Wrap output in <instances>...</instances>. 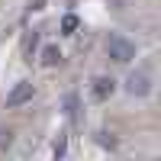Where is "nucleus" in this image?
<instances>
[{
  "label": "nucleus",
  "instance_id": "obj_7",
  "mask_svg": "<svg viewBox=\"0 0 161 161\" xmlns=\"http://www.w3.org/2000/svg\"><path fill=\"white\" fill-rule=\"evenodd\" d=\"M13 145V129H7V126H0V152H7Z\"/></svg>",
  "mask_w": 161,
  "mask_h": 161
},
{
  "label": "nucleus",
  "instance_id": "obj_4",
  "mask_svg": "<svg viewBox=\"0 0 161 161\" xmlns=\"http://www.w3.org/2000/svg\"><path fill=\"white\" fill-rule=\"evenodd\" d=\"M113 90H116V80L113 77H93V87H90L93 100H110Z\"/></svg>",
  "mask_w": 161,
  "mask_h": 161
},
{
  "label": "nucleus",
  "instance_id": "obj_11",
  "mask_svg": "<svg viewBox=\"0 0 161 161\" xmlns=\"http://www.w3.org/2000/svg\"><path fill=\"white\" fill-rule=\"evenodd\" d=\"M100 145H110V148H113V145H116V139L110 136V132H100Z\"/></svg>",
  "mask_w": 161,
  "mask_h": 161
},
{
  "label": "nucleus",
  "instance_id": "obj_10",
  "mask_svg": "<svg viewBox=\"0 0 161 161\" xmlns=\"http://www.w3.org/2000/svg\"><path fill=\"white\" fill-rule=\"evenodd\" d=\"M64 152H68V142L58 139V142H55V158H64Z\"/></svg>",
  "mask_w": 161,
  "mask_h": 161
},
{
  "label": "nucleus",
  "instance_id": "obj_8",
  "mask_svg": "<svg viewBox=\"0 0 161 161\" xmlns=\"http://www.w3.org/2000/svg\"><path fill=\"white\" fill-rule=\"evenodd\" d=\"M64 113H68L71 119L77 116V97H74V93H68V97H64Z\"/></svg>",
  "mask_w": 161,
  "mask_h": 161
},
{
  "label": "nucleus",
  "instance_id": "obj_5",
  "mask_svg": "<svg viewBox=\"0 0 161 161\" xmlns=\"http://www.w3.org/2000/svg\"><path fill=\"white\" fill-rule=\"evenodd\" d=\"M58 61H61V52H58V45H45V52H42V64H45V68H55Z\"/></svg>",
  "mask_w": 161,
  "mask_h": 161
},
{
  "label": "nucleus",
  "instance_id": "obj_2",
  "mask_svg": "<svg viewBox=\"0 0 161 161\" xmlns=\"http://www.w3.org/2000/svg\"><path fill=\"white\" fill-rule=\"evenodd\" d=\"M126 90L132 93V97H148V93H152V71L148 68L132 71L129 80H126Z\"/></svg>",
  "mask_w": 161,
  "mask_h": 161
},
{
  "label": "nucleus",
  "instance_id": "obj_9",
  "mask_svg": "<svg viewBox=\"0 0 161 161\" xmlns=\"http://www.w3.org/2000/svg\"><path fill=\"white\" fill-rule=\"evenodd\" d=\"M36 45H39V32H32L29 39H26V45H23V52H26V55L32 58V52H36Z\"/></svg>",
  "mask_w": 161,
  "mask_h": 161
},
{
  "label": "nucleus",
  "instance_id": "obj_6",
  "mask_svg": "<svg viewBox=\"0 0 161 161\" xmlns=\"http://www.w3.org/2000/svg\"><path fill=\"white\" fill-rule=\"evenodd\" d=\"M77 29H80V19L74 16V13H68V16L61 19V32H64V36H74Z\"/></svg>",
  "mask_w": 161,
  "mask_h": 161
},
{
  "label": "nucleus",
  "instance_id": "obj_3",
  "mask_svg": "<svg viewBox=\"0 0 161 161\" xmlns=\"http://www.w3.org/2000/svg\"><path fill=\"white\" fill-rule=\"evenodd\" d=\"M32 93H36V87L29 84V80H19V84H13V90L7 93V106L10 110H19V106H26L32 100Z\"/></svg>",
  "mask_w": 161,
  "mask_h": 161
},
{
  "label": "nucleus",
  "instance_id": "obj_1",
  "mask_svg": "<svg viewBox=\"0 0 161 161\" xmlns=\"http://www.w3.org/2000/svg\"><path fill=\"white\" fill-rule=\"evenodd\" d=\"M106 55H110L116 64H129L136 58V45H132L129 39H123V36H110L106 39Z\"/></svg>",
  "mask_w": 161,
  "mask_h": 161
}]
</instances>
